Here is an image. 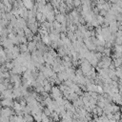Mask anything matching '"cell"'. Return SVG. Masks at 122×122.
Masks as SVG:
<instances>
[]
</instances>
